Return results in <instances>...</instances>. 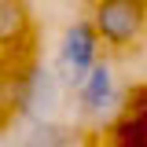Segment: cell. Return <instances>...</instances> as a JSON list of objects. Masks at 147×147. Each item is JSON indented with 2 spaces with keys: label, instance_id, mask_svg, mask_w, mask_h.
<instances>
[{
  "label": "cell",
  "instance_id": "obj_1",
  "mask_svg": "<svg viewBox=\"0 0 147 147\" xmlns=\"http://www.w3.org/2000/svg\"><path fill=\"white\" fill-rule=\"evenodd\" d=\"M7 92H11V110L22 121H40V118H55L59 114L63 85H59L55 70H44V66H33V63L30 66L18 63L11 70Z\"/></svg>",
  "mask_w": 147,
  "mask_h": 147
},
{
  "label": "cell",
  "instance_id": "obj_2",
  "mask_svg": "<svg viewBox=\"0 0 147 147\" xmlns=\"http://www.w3.org/2000/svg\"><path fill=\"white\" fill-rule=\"evenodd\" d=\"M92 26L103 44L118 48V52L132 48L147 33V0H96Z\"/></svg>",
  "mask_w": 147,
  "mask_h": 147
},
{
  "label": "cell",
  "instance_id": "obj_4",
  "mask_svg": "<svg viewBox=\"0 0 147 147\" xmlns=\"http://www.w3.org/2000/svg\"><path fill=\"white\" fill-rule=\"evenodd\" d=\"M77 103H81V110L85 114H107V110H121V92H118V85H114V70H110L107 63H92L88 74L77 81Z\"/></svg>",
  "mask_w": 147,
  "mask_h": 147
},
{
  "label": "cell",
  "instance_id": "obj_5",
  "mask_svg": "<svg viewBox=\"0 0 147 147\" xmlns=\"http://www.w3.org/2000/svg\"><path fill=\"white\" fill-rule=\"evenodd\" d=\"M33 37L30 0H0V59H15Z\"/></svg>",
  "mask_w": 147,
  "mask_h": 147
},
{
  "label": "cell",
  "instance_id": "obj_3",
  "mask_svg": "<svg viewBox=\"0 0 147 147\" xmlns=\"http://www.w3.org/2000/svg\"><path fill=\"white\" fill-rule=\"evenodd\" d=\"M99 59V33L92 22H74L63 33V44L55 52V77L63 88H77V81L88 74V66Z\"/></svg>",
  "mask_w": 147,
  "mask_h": 147
},
{
  "label": "cell",
  "instance_id": "obj_6",
  "mask_svg": "<svg viewBox=\"0 0 147 147\" xmlns=\"http://www.w3.org/2000/svg\"><path fill=\"white\" fill-rule=\"evenodd\" d=\"M30 144H74V132L63 125H55L52 118H40V121H30Z\"/></svg>",
  "mask_w": 147,
  "mask_h": 147
}]
</instances>
